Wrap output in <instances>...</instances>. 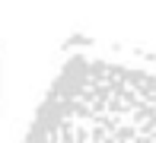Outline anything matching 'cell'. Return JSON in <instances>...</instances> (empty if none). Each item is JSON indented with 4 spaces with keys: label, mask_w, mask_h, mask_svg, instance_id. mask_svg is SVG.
<instances>
[{
    "label": "cell",
    "mask_w": 156,
    "mask_h": 143,
    "mask_svg": "<svg viewBox=\"0 0 156 143\" xmlns=\"http://www.w3.org/2000/svg\"><path fill=\"white\" fill-rule=\"evenodd\" d=\"M23 143H156V73L76 57L45 92Z\"/></svg>",
    "instance_id": "obj_1"
}]
</instances>
